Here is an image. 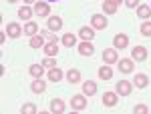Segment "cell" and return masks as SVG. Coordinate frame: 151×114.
Here are the masks:
<instances>
[{"label": "cell", "instance_id": "1", "mask_svg": "<svg viewBox=\"0 0 151 114\" xmlns=\"http://www.w3.org/2000/svg\"><path fill=\"white\" fill-rule=\"evenodd\" d=\"M115 92L119 96H129L133 92V82L131 80H119L117 86H115Z\"/></svg>", "mask_w": 151, "mask_h": 114}, {"label": "cell", "instance_id": "2", "mask_svg": "<svg viewBox=\"0 0 151 114\" xmlns=\"http://www.w3.org/2000/svg\"><path fill=\"white\" fill-rule=\"evenodd\" d=\"M70 108L73 110H85L87 108V96L85 94H75L70 98Z\"/></svg>", "mask_w": 151, "mask_h": 114}, {"label": "cell", "instance_id": "3", "mask_svg": "<svg viewBox=\"0 0 151 114\" xmlns=\"http://www.w3.org/2000/svg\"><path fill=\"white\" fill-rule=\"evenodd\" d=\"M107 24H109V20L105 18L103 14H93L91 16V26H93L95 30H105Z\"/></svg>", "mask_w": 151, "mask_h": 114}, {"label": "cell", "instance_id": "4", "mask_svg": "<svg viewBox=\"0 0 151 114\" xmlns=\"http://www.w3.org/2000/svg\"><path fill=\"white\" fill-rule=\"evenodd\" d=\"M103 62L105 64H115V62H119L117 48H105L103 50Z\"/></svg>", "mask_w": 151, "mask_h": 114}, {"label": "cell", "instance_id": "5", "mask_svg": "<svg viewBox=\"0 0 151 114\" xmlns=\"http://www.w3.org/2000/svg\"><path fill=\"white\" fill-rule=\"evenodd\" d=\"M129 46V38H127V34H115L113 36V48H117V50H125Z\"/></svg>", "mask_w": 151, "mask_h": 114}, {"label": "cell", "instance_id": "6", "mask_svg": "<svg viewBox=\"0 0 151 114\" xmlns=\"http://www.w3.org/2000/svg\"><path fill=\"white\" fill-rule=\"evenodd\" d=\"M131 58H133L135 62L147 60V48H145V46H135V48L131 50Z\"/></svg>", "mask_w": 151, "mask_h": 114}, {"label": "cell", "instance_id": "7", "mask_svg": "<svg viewBox=\"0 0 151 114\" xmlns=\"http://www.w3.org/2000/svg\"><path fill=\"white\" fill-rule=\"evenodd\" d=\"M24 32V28L20 26L18 22H10V24H6V34L10 36V38H18V36Z\"/></svg>", "mask_w": 151, "mask_h": 114}, {"label": "cell", "instance_id": "8", "mask_svg": "<svg viewBox=\"0 0 151 114\" xmlns=\"http://www.w3.org/2000/svg\"><path fill=\"white\" fill-rule=\"evenodd\" d=\"M35 14L38 18H45L50 14V6H48V2H35Z\"/></svg>", "mask_w": 151, "mask_h": 114}, {"label": "cell", "instance_id": "9", "mask_svg": "<svg viewBox=\"0 0 151 114\" xmlns=\"http://www.w3.org/2000/svg\"><path fill=\"white\" fill-rule=\"evenodd\" d=\"M117 102H119V94H117V92H105L103 94V106L113 108Z\"/></svg>", "mask_w": 151, "mask_h": 114}, {"label": "cell", "instance_id": "10", "mask_svg": "<svg viewBox=\"0 0 151 114\" xmlns=\"http://www.w3.org/2000/svg\"><path fill=\"white\" fill-rule=\"evenodd\" d=\"M93 52H95L93 40H83L81 44H79V54H83V56H91Z\"/></svg>", "mask_w": 151, "mask_h": 114}, {"label": "cell", "instance_id": "11", "mask_svg": "<svg viewBox=\"0 0 151 114\" xmlns=\"http://www.w3.org/2000/svg\"><path fill=\"white\" fill-rule=\"evenodd\" d=\"M48 108H50V112H55V114H63V112H65V108H67V104L63 102L60 98H52L50 104H48Z\"/></svg>", "mask_w": 151, "mask_h": 114}, {"label": "cell", "instance_id": "12", "mask_svg": "<svg viewBox=\"0 0 151 114\" xmlns=\"http://www.w3.org/2000/svg\"><path fill=\"white\" fill-rule=\"evenodd\" d=\"M47 28L52 30V32H58V30L63 28V18H60V16H50L47 20Z\"/></svg>", "mask_w": 151, "mask_h": 114}, {"label": "cell", "instance_id": "13", "mask_svg": "<svg viewBox=\"0 0 151 114\" xmlns=\"http://www.w3.org/2000/svg\"><path fill=\"white\" fill-rule=\"evenodd\" d=\"M133 58H121L119 60V70L123 72V74H129V72H133Z\"/></svg>", "mask_w": 151, "mask_h": 114}, {"label": "cell", "instance_id": "14", "mask_svg": "<svg viewBox=\"0 0 151 114\" xmlns=\"http://www.w3.org/2000/svg\"><path fill=\"white\" fill-rule=\"evenodd\" d=\"M28 46H30V48H35V50H38V48H45V36H42V34L30 36V40H28Z\"/></svg>", "mask_w": 151, "mask_h": 114}, {"label": "cell", "instance_id": "15", "mask_svg": "<svg viewBox=\"0 0 151 114\" xmlns=\"http://www.w3.org/2000/svg\"><path fill=\"white\" fill-rule=\"evenodd\" d=\"M83 94L85 96H95L97 94V82H93V80L83 82Z\"/></svg>", "mask_w": 151, "mask_h": 114}, {"label": "cell", "instance_id": "16", "mask_svg": "<svg viewBox=\"0 0 151 114\" xmlns=\"http://www.w3.org/2000/svg\"><path fill=\"white\" fill-rule=\"evenodd\" d=\"M101 4H103V12L105 14H115V12L119 10V4H117L115 0H103Z\"/></svg>", "mask_w": 151, "mask_h": 114}, {"label": "cell", "instance_id": "17", "mask_svg": "<svg viewBox=\"0 0 151 114\" xmlns=\"http://www.w3.org/2000/svg\"><path fill=\"white\" fill-rule=\"evenodd\" d=\"M63 78H65V72L58 68V66H55V68L48 70V80H50V82H60Z\"/></svg>", "mask_w": 151, "mask_h": 114}, {"label": "cell", "instance_id": "18", "mask_svg": "<svg viewBox=\"0 0 151 114\" xmlns=\"http://www.w3.org/2000/svg\"><path fill=\"white\" fill-rule=\"evenodd\" d=\"M65 78L69 80L70 84H77V82H81V72H79L77 68H70V70H67Z\"/></svg>", "mask_w": 151, "mask_h": 114}, {"label": "cell", "instance_id": "19", "mask_svg": "<svg viewBox=\"0 0 151 114\" xmlns=\"http://www.w3.org/2000/svg\"><path fill=\"white\" fill-rule=\"evenodd\" d=\"M30 90L35 92V94H42V92L47 90V82H42L40 78H35V82L30 84Z\"/></svg>", "mask_w": 151, "mask_h": 114}, {"label": "cell", "instance_id": "20", "mask_svg": "<svg viewBox=\"0 0 151 114\" xmlns=\"http://www.w3.org/2000/svg\"><path fill=\"white\" fill-rule=\"evenodd\" d=\"M79 36H81L83 40H93L95 38V28L93 26H83L81 30H79Z\"/></svg>", "mask_w": 151, "mask_h": 114}, {"label": "cell", "instance_id": "21", "mask_svg": "<svg viewBox=\"0 0 151 114\" xmlns=\"http://www.w3.org/2000/svg\"><path fill=\"white\" fill-rule=\"evenodd\" d=\"M133 84H135V88H145V86L149 84V78H147V74H135V80H133Z\"/></svg>", "mask_w": 151, "mask_h": 114}, {"label": "cell", "instance_id": "22", "mask_svg": "<svg viewBox=\"0 0 151 114\" xmlns=\"http://www.w3.org/2000/svg\"><path fill=\"white\" fill-rule=\"evenodd\" d=\"M32 12L35 10H32L28 4H24V6H20V10H18V16H20L22 20H30V18H32Z\"/></svg>", "mask_w": 151, "mask_h": 114}, {"label": "cell", "instance_id": "23", "mask_svg": "<svg viewBox=\"0 0 151 114\" xmlns=\"http://www.w3.org/2000/svg\"><path fill=\"white\" fill-rule=\"evenodd\" d=\"M28 72H30L32 78H40V76L45 74V66H42V64H32V66L28 68Z\"/></svg>", "mask_w": 151, "mask_h": 114}, {"label": "cell", "instance_id": "24", "mask_svg": "<svg viewBox=\"0 0 151 114\" xmlns=\"http://www.w3.org/2000/svg\"><path fill=\"white\" fill-rule=\"evenodd\" d=\"M45 54H47V56H57L58 54V44L57 42H47V44H45Z\"/></svg>", "mask_w": 151, "mask_h": 114}, {"label": "cell", "instance_id": "25", "mask_svg": "<svg viewBox=\"0 0 151 114\" xmlns=\"http://www.w3.org/2000/svg\"><path fill=\"white\" fill-rule=\"evenodd\" d=\"M99 78L101 80H111L113 78V68H111V66H101V68H99Z\"/></svg>", "mask_w": 151, "mask_h": 114}, {"label": "cell", "instance_id": "26", "mask_svg": "<svg viewBox=\"0 0 151 114\" xmlns=\"http://www.w3.org/2000/svg\"><path fill=\"white\" fill-rule=\"evenodd\" d=\"M36 32H38V24L32 22V20H28V22L24 24V34H28V36H35Z\"/></svg>", "mask_w": 151, "mask_h": 114}, {"label": "cell", "instance_id": "27", "mask_svg": "<svg viewBox=\"0 0 151 114\" xmlns=\"http://www.w3.org/2000/svg\"><path fill=\"white\" fill-rule=\"evenodd\" d=\"M137 16H139V18H149L151 16V6L139 4V6H137Z\"/></svg>", "mask_w": 151, "mask_h": 114}, {"label": "cell", "instance_id": "28", "mask_svg": "<svg viewBox=\"0 0 151 114\" xmlns=\"http://www.w3.org/2000/svg\"><path fill=\"white\" fill-rule=\"evenodd\" d=\"M63 44L67 46V48L75 46V44H77V36H75V34H70V32H69V34H65V36H63Z\"/></svg>", "mask_w": 151, "mask_h": 114}, {"label": "cell", "instance_id": "29", "mask_svg": "<svg viewBox=\"0 0 151 114\" xmlns=\"http://www.w3.org/2000/svg\"><path fill=\"white\" fill-rule=\"evenodd\" d=\"M20 112L22 114H36V106L32 102H28V104H22V108H20Z\"/></svg>", "mask_w": 151, "mask_h": 114}, {"label": "cell", "instance_id": "30", "mask_svg": "<svg viewBox=\"0 0 151 114\" xmlns=\"http://www.w3.org/2000/svg\"><path fill=\"white\" fill-rule=\"evenodd\" d=\"M139 32H141L143 36H151V20H145V22L141 24Z\"/></svg>", "mask_w": 151, "mask_h": 114}, {"label": "cell", "instance_id": "31", "mask_svg": "<svg viewBox=\"0 0 151 114\" xmlns=\"http://www.w3.org/2000/svg\"><path fill=\"white\" fill-rule=\"evenodd\" d=\"M40 64H42V66H45V68H55V66H57V60H55V56H47L45 58V60H42V62H40Z\"/></svg>", "mask_w": 151, "mask_h": 114}, {"label": "cell", "instance_id": "32", "mask_svg": "<svg viewBox=\"0 0 151 114\" xmlns=\"http://www.w3.org/2000/svg\"><path fill=\"white\" fill-rule=\"evenodd\" d=\"M40 34L45 36V40H48V42H57V34H52V30H42V32H40Z\"/></svg>", "mask_w": 151, "mask_h": 114}, {"label": "cell", "instance_id": "33", "mask_svg": "<svg viewBox=\"0 0 151 114\" xmlns=\"http://www.w3.org/2000/svg\"><path fill=\"white\" fill-rule=\"evenodd\" d=\"M133 112H135V114H147V112H149V108H147L145 104H137V106L133 108Z\"/></svg>", "mask_w": 151, "mask_h": 114}, {"label": "cell", "instance_id": "34", "mask_svg": "<svg viewBox=\"0 0 151 114\" xmlns=\"http://www.w3.org/2000/svg\"><path fill=\"white\" fill-rule=\"evenodd\" d=\"M123 4H125L127 8H135V6H139V0H125Z\"/></svg>", "mask_w": 151, "mask_h": 114}, {"label": "cell", "instance_id": "35", "mask_svg": "<svg viewBox=\"0 0 151 114\" xmlns=\"http://www.w3.org/2000/svg\"><path fill=\"white\" fill-rule=\"evenodd\" d=\"M22 2H24V4H35L36 0H22Z\"/></svg>", "mask_w": 151, "mask_h": 114}, {"label": "cell", "instance_id": "36", "mask_svg": "<svg viewBox=\"0 0 151 114\" xmlns=\"http://www.w3.org/2000/svg\"><path fill=\"white\" fill-rule=\"evenodd\" d=\"M6 2H10V4H14V2H20V0H6Z\"/></svg>", "mask_w": 151, "mask_h": 114}, {"label": "cell", "instance_id": "37", "mask_svg": "<svg viewBox=\"0 0 151 114\" xmlns=\"http://www.w3.org/2000/svg\"><path fill=\"white\" fill-rule=\"evenodd\" d=\"M115 2H117V4H121V2H125V0H115Z\"/></svg>", "mask_w": 151, "mask_h": 114}, {"label": "cell", "instance_id": "38", "mask_svg": "<svg viewBox=\"0 0 151 114\" xmlns=\"http://www.w3.org/2000/svg\"><path fill=\"white\" fill-rule=\"evenodd\" d=\"M48 2H60V0H48Z\"/></svg>", "mask_w": 151, "mask_h": 114}]
</instances>
